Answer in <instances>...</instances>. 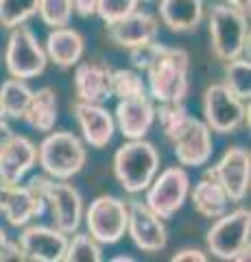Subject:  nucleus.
<instances>
[{
    "mask_svg": "<svg viewBox=\"0 0 251 262\" xmlns=\"http://www.w3.org/2000/svg\"><path fill=\"white\" fill-rule=\"evenodd\" d=\"M63 260L66 262H101L103 260L101 243H96L90 234L75 232L72 241H68Z\"/></svg>",
    "mask_w": 251,
    "mask_h": 262,
    "instance_id": "obj_27",
    "label": "nucleus"
},
{
    "mask_svg": "<svg viewBox=\"0 0 251 262\" xmlns=\"http://www.w3.org/2000/svg\"><path fill=\"white\" fill-rule=\"evenodd\" d=\"M144 3H151V0H144Z\"/></svg>",
    "mask_w": 251,
    "mask_h": 262,
    "instance_id": "obj_41",
    "label": "nucleus"
},
{
    "mask_svg": "<svg viewBox=\"0 0 251 262\" xmlns=\"http://www.w3.org/2000/svg\"><path fill=\"white\" fill-rule=\"evenodd\" d=\"M210 46L216 59L232 61L249 53L247 13L230 5H214L210 9Z\"/></svg>",
    "mask_w": 251,
    "mask_h": 262,
    "instance_id": "obj_3",
    "label": "nucleus"
},
{
    "mask_svg": "<svg viewBox=\"0 0 251 262\" xmlns=\"http://www.w3.org/2000/svg\"><path fill=\"white\" fill-rule=\"evenodd\" d=\"M155 118H159L162 131L173 142L179 136V131L186 127V122L190 120V114L184 107V101L181 103H159V107L155 110Z\"/></svg>",
    "mask_w": 251,
    "mask_h": 262,
    "instance_id": "obj_29",
    "label": "nucleus"
},
{
    "mask_svg": "<svg viewBox=\"0 0 251 262\" xmlns=\"http://www.w3.org/2000/svg\"><path fill=\"white\" fill-rule=\"evenodd\" d=\"M37 13L46 27L59 29L70 24L75 9H72V0H39Z\"/></svg>",
    "mask_w": 251,
    "mask_h": 262,
    "instance_id": "obj_31",
    "label": "nucleus"
},
{
    "mask_svg": "<svg viewBox=\"0 0 251 262\" xmlns=\"http://www.w3.org/2000/svg\"><path fill=\"white\" fill-rule=\"evenodd\" d=\"M190 57L184 48L166 46L153 66L147 70L149 96L157 103H181L188 96Z\"/></svg>",
    "mask_w": 251,
    "mask_h": 262,
    "instance_id": "obj_1",
    "label": "nucleus"
},
{
    "mask_svg": "<svg viewBox=\"0 0 251 262\" xmlns=\"http://www.w3.org/2000/svg\"><path fill=\"white\" fill-rule=\"evenodd\" d=\"M111 75L114 70L101 61L77 63L75 70V92L77 101L83 103H105L111 98Z\"/></svg>",
    "mask_w": 251,
    "mask_h": 262,
    "instance_id": "obj_19",
    "label": "nucleus"
},
{
    "mask_svg": "<svg viewBox=\"0 0 251 262\" xmlns=\"http://www.w3.org/2000/svg\"><path fill=\"white\" fill-rule=\"evenodd\" d=\"M0 116H5V112H3V105H0Z\"/></svg>",
    "mask_w": 251,
    "mask_h": 262,
    "instance_id": "obj_40",
    "label": "nucleus"
},
{
    "mask_svg": "<svg viewBox=\"0 0 251 262\" xmlns=\"http://www.w3.org/2000/svg\"><path fill=\"white\" fill-rule=\"evenodd\" d=\"M22 120L35 131H51L57 122V94L51 88H39L33 92Z\"/></svg>",
    "mask_w": 251,
    "mask_h": 262,
    "instance_id": "obj_23",
    "label": "nucleus"
},
{
    "mask_svg": "<svg viewBox=\"0 0 251 262\" xmlns=\"http://www.w3.org/2000/svg\"><path fill=\"white\" fill-rule=\"evenodd\" d=\"M159 173V151L144 138L125 142L114 155V175L125 192H144Z\"/></svg>",
    "mask_w": 251,
    "mask_h": 262,
    "instance_id": "obj_2",
    "label": "nucleus"
},
{
    "mask_svg": "<svg viewBox=\"0 0 251 262\" xmlns=\"http://www.w3.org/2000/svg\"><path fill=\"white\" fill-rule=\"evenodd\" d=\"M203 116L210 131L216 134H236L249 125V107L225 83H214L203 92Z\"/></svg>",
    "mask_w": 251,
    "mask_h": 262,
    "instance_id": "obj_8",
    "label": "nucleus"
},
{
    "mask_svg": "<svg viewBox=\"0 0 251 262\" xmlns=\"http://www.w3.org/2000/svg\"><path fill=\"white\" fill-rule=\"evenodd\" d=\"M155 122V107L151 96L138 98H123L116 105V125L127 140H138L151 131Z\"/></svg>",
    "mask_w": 251,
    "mask_h": 262,
    "instance_id": "obj_20",
    "label": "nucleus"
},
{
    "mask_svg": "<svg viewBox=\"0 0 251 262\" xmlns=\"http://www.w3.org/2000/svg\"><path fill=\"white\" fill-rule=\"evenodd\" d=\"M190 192V177L184 166H168L153 177L147 188V208L162 219L168 221L177 214V210L188 199Z\"/></svg>",
    "mask_w": 251,
    "mask_h": 262,
    "instance_id": "obj_9",
    "label": "nucleus"
},
{
    "mask_svg": "<svg viewBox=\"0 0 251 262\" xmlns=\"http://www.w3.org/2000/svg\"><path fill=\"white\" fill-rule=\"evenodd\" d=\"M171 260L173 262H206L208 256L197 247H188V249H179Z\"/></svg>",
    "mask_w": 251,
    "mask_h": 262,
    "instance_id": "obj_34",
    "label": "nucleus"
},
{
    "mask_svg": "<svg viewBox=\"0 0 251 262\" xmlns=\"http://www.w3.org/2000/svg\"><path fill=\"white\" fill-rule=\"evenodd\" d=\"M129 216H127V234L131 236L133 245L140 251L155 253L168 245L166 225L155 212L147 208L142 201H129Z\"/></svg>",
    "mask_w": 251,
    "mask_h": 262,
    "instance_id": "obj_13",
    "label": "nucleus"
},
{
    "mask_svg": "<svg viewBox=\"0 0 251 262\" xmlns=\"http://www.w3.org/2000/svg\"><path fill=\"white\" fill-rule=\"evenodd\" d=\"M188 196L192 199L194 210L206 219H216L225 214L230 206V199L225 194V190L210 177H203L199 184H194V190H190Z\"/></svg>",
    "mask_w": 251,
    "mask_h": 262,
    "instance_id": "obj_24",
    "label": "nucleus"
},
{
    "mask_svg": "<svg viewBox=\"0 0 251 262\" xmlns=\"http://www.w3.org/2000/svg\"><path fill=\"white\" fill-rule=\"evenodd\" d=\"M44 53L59 68H72V66H77L81 61V57L85 53V39L79 31L70 27L53 29L46 37Z\"/></svg>",
    "mask_w": 251,
    "mask_h": 262,
    "instance_id": "obj_21",
    "label": "nucleus"
},
{
    "mask_svg": "<svg viewBox=\"0 0 251 262\" xmlns=\"http://www.w3.org/2000/svg\"><path fill=\"white\" fill-rule=\"evenodd\" d=\"M37 146L27 136H11L0 146V182L20 184L24 175L35 166Z\"/></svg>",
    "mask_w": 251,
    "mask_h": 262,
    "instance_id": "obj_17",
    "label": "nucleus"
},
{
    "mask_svg": "<svg viewBox=\"0 0 251 262\" xmlns=\"http://www.w3.org/2000/svg\"><path fill=\"white\" fill-rule=\"evenodd\" d=\"M7 243H9V236H7V232L0 227V262H3V251L7 247Z\"/></svg>",
    "mask_w": 251,
    "mask_h": 262,
    "instance_id": "obj_38",
    "label": "nucleus"
},
{
    "mask_svg": "<svg viewBox=\"0 0 251 262\" xmlns=\"http://www.w3.org/2000/svg\"><path fill=\"white\" fill-rule=\"evenodd\" d=\"M249 234L251 212L247 208L225 212L208 229V251L221 260H249Z\"/></svg>",
    "mask_w": 251,
    "mask_h": 262,
    "instance_id": "obj_5",
    "label": "nucleus"
},
{
    "mask_svg": "<svg viewBox=\"0 0 251 262\" xmlns=\"http://www.w3.org/2000/svg\"><path fill=\"white\" fill-rule=\"evenodd\" d=\"M33 96V90L29 88V83L24 79H7L3 85H0V105H3V112L7 118L20 120L27 112V105Z\"/></svg>",
    "mask_w": 251,
    "mask_h": 262,
    "instance_id": "obj_25",
    "label": "nucleus"
},
{
    "mask_svg": "<svg viewBox=\"0 0 251 262\" xmlns=\"http://www.w3.org/2000/svg\"><path fill=\"white\" fill-rule=\"evenodd\" d=\"M72 114H75L77 125L83 134L85 144H90L92 149H105L111 142L116 131V120L101 103L77 101L72 105Z\"/></svg>",
    "mask_w": 251,
    "mask_h": 262,
    "instance_id": "obj_16",
    "label": "nucleus"
},
{
    "mask_svg": "<svg viewBox=\"0 0 251 262\" xmlns=\"http://www.w3.org/2000/svg\"><path fill=\"white\" fill-rule=\"evenodd\" d=\"M206 177L214 179L225 190L230 203H240L249 192L251 155L242 146H230L214 166L206 170Z\"/></svg>",
    "mask_w": 251,
    "mask_h": 262,
    "instance_id": "obj_12",
    "label": "nucleus"
},
{
    "mask_svg": "<svg viewBox=\"0 0 251 262\" xmlns=\"http://www.w3.org/2000/svg\"><path fill=\"white\" fill-rule=\"evenodd\" d=\"M114 262H133V258L131 256H116V258H111Z\"/></svg>",
    "mask_w": 251,
    "mask_h": 262,
    "instance_id": "obj_39",
    "label": "nucleus"
},
{
    "mask_svg": "<svg viewBox=\"0 0 251 262\" xmlns=\"http://www.w3.org/2000/svg\"><path fill=\"white\" fill-rule=\"evenodd\" d=\"M44 210H46V201L33 177L29 179V184L0 182V212H3V216L7 219L9 225L24 227L33 219L42 216Z\"/></svg>",
    "mask_w": 251,
    "mask_h": 262,
    "instance_id": "obj_11",
    "label": "nucleus"
},
{
    "mask_svg": "<svg viewBox=\"0 0 251 262\" xmlns=\"http://www.w3.org/2000/svg\"><path fill=\"white\" fill-rule=\"evenodd\" d=\"M159 22L149 11H133L127 18L107 24V37L120 48H133L157 39Z\"/></svg>",
    "mask_w": 251,
    "mask_h": 262,
    "instance_id": "obj_18",
    "label": "nucleus"
},
{
    "mask_svg": "<svg viewBox=\"0 0 251 262\" xmlns=\"http://www.w3.org/2000/svg\"><path fill=\"white\" fill-rule=\"evenodd\" d=\"M173 151L181 166H206L214 151L212 131L203 120L190 116L186 127L179 131V136L173 140Z\"/></svg>",
    "mask_w": 251,
    "mask_h": 262,
    "instance_id": "obj_14",
    "label": "nucleus"
},
{
    "mask_svg": "<svg viewBox=\"0 0 251 262\" xmlns=\"http://www.w3.org/2000/svg\"><path fill=\"white\" fill-rule=\"evenodd\" d=\"M129 208L123 199L111 194L96 196L90 208L83 210L87 234L101 245H116L127 234Z\"/></svg>",
    "mask_w": 251,
    "mask_h": 262,
    "instance_id": "obj_10",
    "label": "nucleus"
},
{
    "mask_svg": "<svg viewBox=\"0 0 251 262\" xmlns=\"http://www.w3.org/2000/svg\"><path fill=\"white\" fill-rule=\"evenodd\" d=\"M96 0H72V9H75L81 18H90L94 13Z\"/></svg>",
    "mask_w": 251,
    "mask_h": 262,
    "instance_id": "obj_35",
    "label": "nucleus"
},
{
    "mask_svg": "<svg viewBox=\"0 0 251 262\" xmlns=\"http://www.w3.org/2000/svg\"><path fill=\"white\" fill-rule=\"evenodd\" d=\"M251 66H249V59L245 57H236L232 61H225V81L223 83L227 85L234 94L242 101H249L251 96Z\"/></svg>",
    "mask_w": 251,
    "mask_h": 262,
    "instance_id": "obj_26",
    "label": "nucleus"
},
{
    "mask_svg": "<svg viewBox=\"0 0 251 262\" xmlns=\"http://www.w3.org/2000/svg\"><path fill=\"white\" fill-rule=\"evenodd\" d=\"M85 142L70 131L48 134L37 146V162L42 170L53 179H72L85 166Z\"/></svg>",
    "mask_w": 251,
    "mask_h": 262,
    "instance_id": "obj_4",
    "label": "nucleus"
},
{
    "mask_svg": "<svg viewBox=\"0 0 251 262\" xmlns=\"http://www.w3.org/2000/svg\"><path fill=\"white\" fill-rule=\"evenodd\" d=\"M140 5V0H96L94 13L105 22V24H114L118 20L127 18L129 13H133Z\"/></svg>",
    "mask_w": 251,
    "mask_h": 262,
    "instance_id": "obj_32",
    "label": "nucleus"
},
{
    "mask_svg": "<svg viewBox=\"0 0 251 262\" xmlns=\"http://www.w3.org/2000/svg\"><path fill=\"white\" fill-rule=\"evenodd\" d=\"M35 184L42 190L46 206L51 208L55 227L63 234H75L83 221V196L66 179H53L48 175H35Z\"/></svg>",
    "mask_w": 251,
    "mask_h": 262,
    "instance_id": "obj_6",
    "label": "nucleus"
},
{
    "mask_svg": "<svg viewBox=\"0 0 251 262\" xmlns=\"http://www.w3.org/2000/svg\"><path fill=\"white\" fill-rule=\"evenodd\" d=\"M13 136V129H11V125L5 120V116H0V146H3L9 138Z\"/></svg>",
    "mask_w": 251,
    "mask_h": 262,
    "instance_id": "obj_36",
    "label": "nucleus"
},
{
    "mask_svg": "<svg viewBox=\"0 0 251 262\" xmlns=\"http://www.w3.org/2000/svg\"><path fill=\"white\" fill-rule=\"evenodd\" d=\"M9 39L5 48V66L7 72L15 79H35L46 70L48 57L44 53L42 44L37 42L35 33L29 27H13L9 29Z\"/></svg>",
    "mask_w": 251,
    "mask_h": 262,
    "instance_id": "obj_7",
    "label": "nucleus"
},
{
    "mask_svg": "<svg viewBox=\"0 0 251 262\" xmlns=\"http://www.w3.org/2000/svg\"><path fill=\"white\" fill-rule=\"evenodd\" d=\"M159 20L173 33L194 31L203 20V0H159Z\"/></svg>",
    "mask_w": 251,
    "mask_h": 262,
    "instance_id": "obj_22",
    "label": "nucleus"
},
{
    "mask_svg": "<svg viewBox=\"0 0 251 262\" xmlns=\"http://www.w3.org/2000/svg\"><path fill=\"white\" fill-rule=\"evenodd\" d=\"M18 245L24 260L31 262H61L68 247V234L57 227L31 225L20 234Z\"/></svg>",
    "mask_w": 251,
    "mask_h": 262,
    "instance_id": "obj_15",
    "label": "nucleus"
},
{
    "mask_svg": "<svg viewBox=\"0 0 251 262\" xmlns=\"http://www.w3.org/2000/svg\"><path fill=\"white\" fill-rule=\"evenodd\" d=\"M164 44H157V39H153V42H147V44H140V46H133L129 48V61L135 70H144L147 72L153 61L157 59V57L164 53Z\"/></svg>",
    "mask_w": 251,
    "mask_h": 262,
    "instance_id": "obj_33",
    "label": "nucleus"
},
{
    "mask_svg": "<svg viewBox=\"0 0 251 262\" xmlns=\"http://www.w3.org/2000/svg\"><path fill=\"white\" fill-rule=\"evenodd\" d=\"M149 90L144 83L142 75H138L135 70H114L111 75V96L123 98H138V96H147Z\"/></svg>",
    "mask_w": 251,
    "mask_h": 262,
    "instance_id": "obj_30",
    "label": "nucleus"
},
{
    "mask_svg": "<svg viewBox=\"0 0 251 262\" xmlns=\"http://www.w3.org/2000/svg\"><path fill=\"white\" fill-rule=\"evenodd\" d=\"M39 0H0V27L13 29L27 24L37 13Z\"/></svg>",
    "mask_w": 251,
    "mask_h": 262,
    "instance_id": "obj_28",
    "label": "nucleus"
},
{
    "mask_svg": "<svg viewBox=\"0 0 251 262\" xmlns=\"http://www.w3.org/2000/svg\"><path fill=\"white\" fill-rule=\"evenodd\" d=\"M225 5H230V7H234V9H240V11L249 13V5H251V0H225Z\"/></svg>",
    "mask_w": 251,
    "mask_h": 262,
    "instance_id": "obj_37",
    "label": "nucleus"
}]
</instances>
